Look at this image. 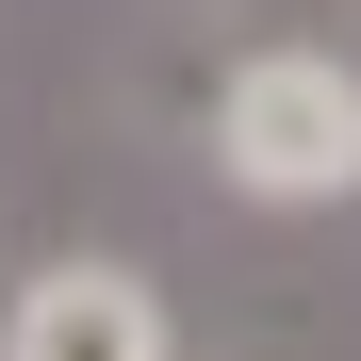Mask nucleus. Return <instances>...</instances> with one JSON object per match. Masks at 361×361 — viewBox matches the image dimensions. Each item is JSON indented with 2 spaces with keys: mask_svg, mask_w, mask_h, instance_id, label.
<instances>
[{
  "mask_svg": "<svg viewBox=\"0 0 361 361\" xmlns=\"http://www.w3.org/2000/svg\"><path fill=\"white\" fill-rule=\"evenodd\" d=\"M214 180L263 197V214L361 197V66L345 49H247L214 82Z\"/></svg>",
  "mask_w": 361,
  "mask_h": 361,
  "instance_id": "1",
  "label": "nucleus"
},
{
  "mask_svg": "<svg viewBox=\"0 0 361 361\" xmlns=\"http://www.w3.org/2000/svg\"><path fill=\"white\" fill-rule=\"evenodd\" d=\"M0 361H180V329H164V295L132 263H49L0 312Z\"/></svg>",
  "mask_w": 361,
  "mask_h": 361,
  "instance_id": "2",
  "label": "nucleus"
}]
</instances>
